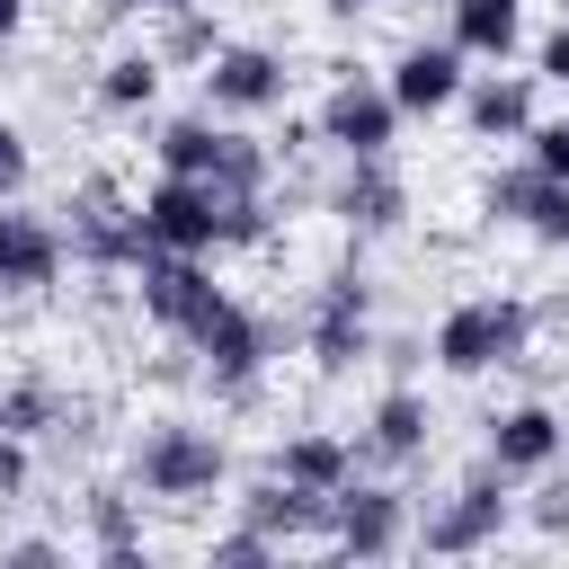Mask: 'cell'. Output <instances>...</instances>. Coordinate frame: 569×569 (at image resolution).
Returning <instances> with one entry per match:
<instances>
[{
	"label": "cell",
	"instance_id": "35",
	"mask_svg": "<svg viewBox=\"0 0 569 569\" xmlns=\"http://www.w3.org/2000/svg\"><path fill=\"white\" fill-rule=\"evenodd\" d=\"M533 80H542V89H569V9L533 36Z\"/></svg>",
	"mask_w": 569,
	"mask_h": 569
},
{
	"label": "cell",
	"instance_id": "21",
	"mask_svg": "<svg viewBox=\"0 0 569 569\" xmlns=\"http://www.w3.org/2000/svg\"><path fill=\"white\" fill-rule=\"evenodd\" d=\"M160 89H169V62L151 53V36H142V44H116V53L89 71V98H98V116H116V124H142V116H160Z\"/></svg>",
	"mask_w": 569,
	"mask_h": 569
},
{
	"label": "cell",
	"instance_id": "4",
	"mask_svg": "<svg viewBox=\"0 0 569 569\" xmlns=\"http://www.w3.org/2000/svg\"><path fill=\"white\" fill-rule=\"evenodd\" d=\"M507 525H516V480H507L489 453H480L453 489H436V498L409 507V542H418L427 560H480V551L507 542Z\"/></svg>",
	"mask_w": 569,
	"mask_h": 569
},
{
	"label": "cell",
	"instance_id": "27",
	"mask_svg": "<svg viewBox=\"0 0 569 569\" xmlns=\"http://www.w3.org/2000/svg\"><path fill=\"white\" fill-rule=\"evenodd\" d=\"M533 187H542V169H533L525 151H516V160H498V169L480 178V222H507V231H516V222H525V204H533Z\"/></svg>",
	"mask_w": 569,
	"mask_h": 569
},
{
	"label": "cell",
	"instance_id": "16",
	"mask_svg": "<svg viewBox=\"0 0 569 569\" xmlns=\"http://www.w3.org/2000/svg\"><path fill=\"white\" fill-rule=\"evenodd\" d=\"M462 80H471V62H462L445 36H409V44L382 62V89H391V107H400L409 124H436V116H453Z\"/></svg>",
	"mask_w": 569,
	"mask_h": 569
},
{
	"label": "cell",
	"instance_id": "41",
	"mask_svg": "<svg viewBox=\"0 0 569 569\" xmlns=\"http://www.w3.org/2000/svg\"><path fill=\"white\" fill-rule=\"evenodd\" d=\"M0 311H9V293H0Z\"/></svg>",
	"mask_w": 569,
	"mask_h": 569
},
{
	"label": "cell",
	"instance_id": "9",
	"mask_svg": "<svg viewBox=\"0 0 569 569\" xmlns=\"http://www.w3.org/2000/svg\"><path fill=\"white\" fill-rule=\"evenodd\" d=\"M133 231H142V249H187V258H213V249H222V187H213V178L151 169V187L133 196Z\"/></svg>",
	"mask_w": 569,
	"mask_h": 569
},
{
	"label": "cell",
	"instance_id": "30",
	"mask_svg": "<svg viewBox=\"0 0 569 569\" xmlns=\"http://www.w3.org/2000/svg\"><path fill=\"white\" fill-rule=\"evenodd\" d=\"M276 240V196H222V249H267Z\"/></svg>",
	"mask_w": 569,
	"mask_h": 569
},
{
	"label": "cell",
	"instance_id": "18",
	"mask_svg": "<svg viewBox=\"0 0 569 569\" xmlns=\"http://www.w3.org/2000/svg\"><path fill=\"white\" fill-rule=\"evenodd\" d=\"M231 516L240 525H258L276 551H302V542H329V498H311V489H293V480H276V471H258V480H240L231 489Z\"/></svg>",
	"mask_w": 569,
	"mask_h": 569
},
{
	"label": "cell",
	"instance_id": "3",
	"mask_svg": "<svg viewBox=\"0 0 569 569\" xmlns=\"http://www.w3.org/2000/svg\"><path fill=\"white\" fill-rule=\"evenodd\" d=\"M178 347L196 356V382H204L222 409H258L267 365L284 356V320H276V311H258V302H240V293H222V302H213Z\"/></svg>",
	"mask_w": 569,
	"mask_h": 569
},
{
	"label": "cell",
	"instance_id": "23",
	"mask_svg": "<svg viewBox=\"0 0 569 569\" xmlns=\"http://www.w3.org/2000/svg\"><path fill=\"white\" fill-rule=\"evenodd\" d=\"M445 44L462 62H516L525 53V0H445Z\"/></svg>",
	"mask_w": 569,
	"mask_h": 569
},
{
	"label": "cell",
	"instance_id": "7",
	"mask_svg": "<svg viewBox=\"0 0 569 569\" xmlns=\"http://www.w3.org/2000/svg\"><path fill=\"white\" fill-rule=\"evenodd\" d=\"M284 98H293V62H284V44H267V36H222L213 62L196 71V107H213L222 124H258V116H276Z\"/></svg>",
	"mask_w": 569,
	"mask_h": 569
},
{
	"label": "cell",
	"instance_id": "25",
	"mask_svg": "<svg viewBox=\"0 0 569 569\" xmlns=\"http://www.w3.org/2000/svg\"><path fill=\"white\" fill-rule=\"evenodd\" d=\"M213 44H222V9H213V0L151 18V53H160L169 71H204V62H213Z\"/></svg>",
	"mask_w": 569,
	"mask_h": 569
},
{
	"label": "cell",
	"instance_id": "12",
	"mask_svg": "<svg viewBox=\"0 0 569 569\" xmlns=\"http://www.w3.org/2000/svg\"><path fill=\"white\" fill-rule=\"evenodd\" d=\"M231 284L213 276V258H187V249H142L133 258V311L160 329V338H187Z\"/></svg>",
	"mask_w": 569,
	"mask_h": 569
},
{
	"label": "cell",
	"instance_id": "6",
	"mask_svg": "<svg viewBox=\"0 0 569 569\" xmlns=\"http://www.w3.org/2000/svg\"><path fill=\"white\" fill-rule=\"evenodd\" d=\"M400 107H391V89H382V71H365V62H338V80L320 89V107H311V142L329 151V160H382V151H400Z\"/></svg>",
	"mask_w": 569,
	"mask_h": 569
},
{
	"label": "cell",
	"instance_id": "40",
	"mask_svg": "<svg viewBox=\"0 0 569 569\" xmlns=\"http://www.w3.org/2000/svg\"><path fill=\"white\" fill-rule=\"evenodd\" d=\"M365 9H409V0H329V18H365Z\"/></svg>",
	"mask_w": 569,
	"mask_h": 569
},
{
	"label": "cell",
	"instance_id": "11",
	"mask_svg": "<svg viewBox=\"0 0 569 569\" xmlns=\"http://www.w3.org/2000/svg\"><path fill=\"white\" fill-rule=\"evenodd\" d=\"M409 489L391 471H356L347 489H329V551L347 560H400L409 551Z\"/></svg>",
	"mask_w": 569,
	"mask_h": 569
},
{
	"label": "cell",
	"instance_id": "24",
	"mask_svg": "<svg viewBox=\"0 0 569 569\" xmlns=\"http://www.w3.org/2000/svg\"><path fill=\"white\" fill-rule=\"evenodd\" d=\"M62 409H71V382H62L53 365H27V373H9V382H0V427H9V436H27V445H44Z\"/></svg>",
	"mask_w": 569,
	"mask_h": 569
},
{
	"label": "cell",
	"instance_id": "1",
	"mask_svg": "<svg viewBox=\"0 0 569 569\" xmlns=\"http://www.w3.org/2000/svg\"><path fill=\"white\" fill-rule=\"evenodd\" d=\"M124 480L142 489V507L196 516V507L231 498V436L204 427V418H187V409H151L124 436Z\"/></svg>",
	"mask_w": 569,
	"mask_h": 569
},
{
	"label": "cell",
	"instance_id": "15",
	"mask_svg": "<svg viewBox=\"0 0 569 569\" xmlns=\"http://www.w3.org/2000/svg\"><path fill=\"white\" fill-rule=\"evenodd\" d=\"M480 453H489L507 480H542V471L569 453V409L542 400V391H525V400H507V409L480 418Z\"/></svg>",
	"mask_w": 569,
	"mask_h": 569
},
{
	"label": "cell",
	"instance_id": "20",
	"mask_svg": "<svg viewBox=\"0 0 569 569\" xmlns=\"http://www.w3.org/2000/svg\"><path fill=\"white\" fill-rule=\"evenodd\" d=\"M80 542L98 560H151V533H142V489L133 480H80Z\"/></svg>",
	"mask_w": 569,
	"mask_h": 569
},
{
	"label": "cell",
	"instance_id": "32",
	"mask_svg": "<svg viewBox=\"0 0 569 569\" xmlns=\"http://www.w3.org/2000/svg\"><path fill=\"white\" fill-rule=\"evenodd\" d=\"M44 480V453L27 445V436H9L0 427V507H27V489Z\"/></svg>",
	"mask_w": 569,
	"mask_h": 569
},
{
	"label": "cell",
	"instance_id": "31",
	"mask_svg": "<svg viewBox=\"0 0 569 569\" xmlns=\"http://www.w3.org/2000/svg\"><path fill=\"white\" fill-rule=\"evenodd\" d=\"M204 560H213V569H267V560H276V542H267L258 525H240V516H231V525L204 542Z\"/></svg>",
	"mask_w": 569,
	"mask_h": 569
},
{
	"label": "cell",
	"instance_id": "22",
	"mask_svg": "<svg viewBox=\"0 0 569 569\" xmlns=\"http://www.w3.org/2000/svg\"><path fill=\"white\" fill-rule=\"evenodd\" d=\"M142 151H151V169H178V178H213V160H222V116H213V107L142 116Z\"/></svg>",
	"mask_w": 569,
	"mask_h": 569
},
{
	"label": "cell",
	"instance_id": "37",
	"mask_svg": "<svg viewBox=\"0 0 569 569\" xmlns=\"http://www.w3.org/2000/svg\"><path fill=\"white\" fill-rule=\"evenodd\" d=\"M373 365H391V373H418V365H427V338H418V329H391V338H373Z\"/></svg>",
	"mask_w": 569,
	"mask_h": 569
},
{
	"label": "cell",
	"instance_id": "14",
	"mask_svg": "<svg viewBox=\"0 0 569 569\" xmlns=\"http://www.w3.org/2000/svg\"><path fill=\"white\" fill-rule=\"evenodd\" d=\"M62 276H71L62 213H44V204L9 196V204H0V293H9V302H44Z\"/></svg>",
	"mask_w": 569,
	"mask_h": 569
},
{
	"label": "cell",
	"instance_id": "5",
	"mask_svg": "<svg viewBox=\"0 0 569 569\" xmlns=\"http://www.w3.org/2000/svg\"><path fill=\"white\" fill-rule=\"evenodd\" d=\"M373 276L347 258V267H329L320 284H311V302H302V329H293V347L311 356V373H329V382H347L356 365H373Z\"/></svg>",
	"mask_w": 569,
	"mask_h": 569
},
{
	"label": "cell",
	"instance_id": "10",
	"mask_svg": "<svg viewBox=\"0 0 569 569\" xmlns=\"http://www.w3.org/2000/svg\"><path fill=\"white\" fill-rule=\"evenodd\" d=\"M53 213H62V249H71V267H89V276H133L142 231H133V196H116V178H80Z\"/></svg>",
	"mask_w": 569,
	"mask_h": 569
},
{
	"label": "cell",
	"instance_id": "2",
	"mask_svg": "<svg viewBox=\"0 0 569 569\" xmlns=\"http://www.w3.org/2000/svg\"><path fill=\"white\" fill-rule=\"evenodd\" d=\"M533 329H542V311H533L525 293H507V284H489V293H453V302L436 311V329H427V365L453 373V382L525 373V365H533Z\"/></svg>",
	"mask_w": 569,
	"mask_h": 569
},
{
	"label": "cell",
	"instance_id": "19",
	"mask_svg": "<svg viewBox=\"0 0 569 569\" xmlns=\"http://www.w3.org/2000/svg\"><path fill=\"white\" fill-rule=\"evenodd\" d=\"M267 471L293 480V489H311V498H329V489H347L365 462H356V436H347V427H284V436L267 445Z\"/></svg>",
	"mask_w": 569,
	"mask_h": 569
},
{
	"label": "cell",
	"instance_id": "34",
	"mask_svg": "<svg viewBox=\"0 0 569 569\" xmlns=\"http://www.w3.org/2000/svg\"><path fill=\"white\" fill-rule=\"evenodd\" d=\"M27 187H36V142H27V124H0V204Z\"/></svg>",
	"mask_w": 569,
	"mask_h": 569
},
{
	"label": "cell",
	"instance_id": "33",
	"mask_svg": "<svg viewBox=\"0 0 569 569\" xmlns=\"http://www.w3.org/2000/svg\"><path fill=\"white\" fill-rule=\"evenodd\" d=\"M516 151H525L542 178H569V107H560V116H533V133H525Z\"/></svg>",
	"mask_w": 569,
	"mask_h": 569
},
{
	"label": "cell",
	"instance_id": "28",
	"mask_svg": "<svg viewBox=\"0 0 569 569\" xmlns=\"http://www.w3.org/2000/svg\"><path fill=\"white\" fill-rule=\"evenodd\" d=\"M516 516H525L542 542H569V462H551V471L533 480V498H516Z\"/></svg>",
	"mask_w": 569,
	"mask_h": 569
},
{
	"label": "cell",
	"instance_id": "13",
	"mask_svg": "<svg viewBox=\"0 0 569 569\" xmlns=\"http://www.w3.org/2000/svg\"><path fill=\"white\" fill-rule=\"evenodd\" d=\"M427 453H436V400L409 373H391L356 418V462L365 471H418Z\"/></svg>",
	"mask_w": 569,
	"mask_h": 569
},
{
	"label": "cell",
	"instance_id": "26",
	"mask_svg": "<svg viewBox=\"0 0 569 569\" xmlns=\"http://www.w3.org/2000/svg\"><path fill=\"white\" fill-rule=\"evenodd\" d=\"M276 142L249 133V124H222V160H213V187L222 196H276Z\"/></svg>",
	"mask_w": 569,
	"mask_h": 569
},
{
	"label": "cell",
	"instance_id": "8",
	"mask_svg": "<svg viewBox=\"0 0 569 569\" xmlns=\"http://www.w3.org/2000/svg\"><path fill=\"white\" fill-rule=\"evenodd\" d=\"M320 213L365 249V240H391V231H409V213H418V196H409V178H400V160L382 151V160H338L329 169V187H320Z\"/></svg>",
	"mask_w": 569,
	"mask_h": 569
},
{
	"label": "cell",
	"instance_id": "39",
	"mask_svg": "<svg viewBox=\"0 0 569 569\" xmlns=\"http://www.w3.org/2000/svg\"><path fill=\"white\" fill-rule=\"evenodd\" d=\"M27 44V0H0V62Z\"/></svg>",
	"mask_w": 569,
	"mask_h": 569
},
{
	"label": "cell",
	"instance_id": "36",
	"mask_svg": "<svg viewBox=\"0 0 569 569\" xmlns=\"http://www.w3.org/2000/svg\"><path fill=\"white\" fill-rule=\"evenodd\" d=\"M0 560L9 569H53V560H71V533H9Z\"/></svg>",
	"mask_w": 569,
	"mask_h": 569
},
{
	"label": "cell",
	"instance_id": "17",
	"mask_svg": "<svg viewBox=\"0 0 569 569\" xmlns=\"http://www.w3.org/2000/svg\"><path fill=\"white\" fill-rule=\"evenodd\" d=\"M453 116H462L471 142H525L533 116H542V80H533V71H507V62H480V71L462 80Z\"/></svg>",
	"mask_w": 569,
	"mask_h": 569
},
{
	"label": "cell",
	"instance_id": "29",
	"mask_svg": "<svg viewBox=\"0 0 569 569\" xmlns=\"http://www.w3.org/2000/svg\"><path fill=\"white\" fill-rule=\"evenodd\" d=\"M533 249H569V178H542L533 187V204H525V222H516Z\"/></svg>",
	"mask_w": 569,
	"mask_h": 569
},
{
	"label": "cell",
	"instance_id": "38",
	"mask_svg": "<svg viewBox=\"0 0 569 569\" xmlns=\"http://www.w3.org/2000/svg\"><path fill=\"white\" fill-rule=\"evenodd\" d=\"M169 9H196V0H98V18H169Z\"/></svg>",
	"mask_w": 569,
	"mask_h": 569
}]
</instances>
